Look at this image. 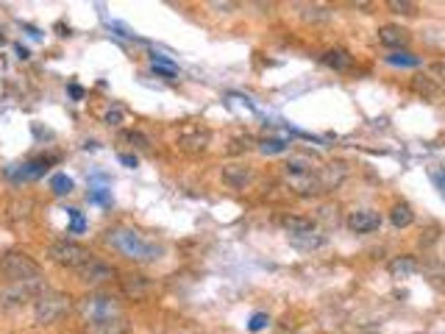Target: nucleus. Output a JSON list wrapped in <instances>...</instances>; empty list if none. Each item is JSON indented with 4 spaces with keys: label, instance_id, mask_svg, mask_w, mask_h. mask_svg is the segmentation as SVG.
<instances>
[{
    "label": "nucleus",
    "instance_id": "1",
    "mask_svg": "<svg viewBox=\"0 0 445 334\" xmlns=\"http://www.w3.org/2000/svg\"><path fill=\"white\" fill-rule=\"evenodd\" d=\"M106 245H112L117 254H123L131 262H156L164 254V245L159 239L136 232V229H128V226L109 229L106 232Z\"/></svg>",
    "mask_w": 445,
    "mask_h": 334
},
{
    "label": "nucleus",
    "instance_id": "2",
    "mask_svg": "<svg viewBox=\"0 0 445 334\" xmlns=\"http://www.w3.org/2000/svg\"><path fill=\"white\" fill-rule=\"evenodd\" d=\"M282 176H284V184L289 193L301 195V198H312V195H320V178L318 170L312 167V162L306 159H289L284 167H282Z\"/></svg>",
    "mask_w": 445,
    "mask_h": 334
},
{
    "label": "nucleus",
    "instance_id": "3",
    "mask_svg": "<svg viewBox=\"0 0 445 334\" xmlns=\"http://www.w3.org/2000/svg\"><path fill=\"white\" fill-rule=\"evenodd\" d=\"M75 312L81 315L84 323H95V320H112V318H123V303L112 293H90L84 298L75 301Z\"/></svg>",
    "mask_w": 445,
    "mask_h": 334
},
{
    "label": "nucleus",
    "instance_id": "4",
    "mask_svg": "<svg viewBox=\"0 0 445 334\" xmlns=\"http://www.w3.org/2000/svg\"><path fill=\"white\" fill-rule=\"evenodd\" d=\"M0 276L9 284H23V281H39L42 279V267L39 262L28 257L26 251H6L0 257Z\"/></svg>",
    "mask_w": 445,
    "mask_h": 334
},
{
    "label": "nucleus",
    "instance_id": "5",
    "mask_svg": "<svg viewBox=\"0 0 445 334\" xmlns=\"http://www.w3.org/2000/svg\"><path fill=\"white\" fill-rule=\"evenodd\" d=\"M70 309H73L70 296H64L59 290H42V293L33 298V323H36V326L59 323Z\"/></svg>",
    "mask_w": 445,
    "mask_h": 334
},
{
    "label": "nucleus",
    "instance_id": "6",
    "mask_svg": "<svg viewBox=\"0 0 445 334\" xmlns=\"http://www.w3.org/2000/svg\"><path fill=\"white\" fill-rule=\"evenodd\" d=\"M48 254H50V259H53L56 265L70 267V270H78V267L87 265L90 259H95V257L90 254V248H84L81 242H73V239H59V242H53Z\"/></svg>",
    "mask_w": 445,
    "mask_h": 334
},
{
    "label": "nucleus",
    "instance_id": "7",
    "mask_svg": "<svg viewBox=\"0 0 445 334\" xmlns=\"http://www.w3.org/2000/svg\"><path fill=\"white\" fill-rule=\"evenodd\" d=\"M42 293V279L39 281H23V284H3L0 287V309L11 312V309H20L26 306L28 301H33Z\"/></svg>",
    "mask_w": 445,
    "mask_h": 334
},
{
    "label": "nucleus",
    "instance_id": "8",
    "mask_svg": "<svg viewBox=\"0 0 445 334\" xmlns=\"http://www.w3.org/2000/svg\"><path fill=\"white\" fill-rule=\"evenodd\" d=\"M117 276H120L117 267L109 265V262H100V259H90L84 267H78V279H81V284H87V287L112 284V281H117Z\"/></svg>",
    "mask_w": 445,
    "mask_h": 334
},
{
    "label": "nucleus",
    "instance_id": "9",
    "mask_svg": "<svg viewBox=\"0 0 445 334\" xmlns=\"http://www.w3.org/2000/svg\"><path fill=\"white\" fill-rule=\"evenodd\" d=\"M209 142H212V131L200 123H187L178 131V148L184 153H203L209 148Z\"/></svg>",
    "mask_w": 445,
    "mask_h": 334
},
{
    "label": "nucleus",
    "instance_id": "10",
    "mask_svg": "<svg viewBox=\"0 0 445 334\" xmlns=\"http://www.w3.org/2000/svg\"><path fill=\"white\" fill-rule=\"evenodd\" d=\"M120 290H123V296L131 301H148L156 293V284H154V279H148V276L128 273V276H120Z\"/></svg>",
    "mask_w": 445,
    "mask_h": 334
},
{
    "label": "nucleus",
    "instance_id": "11",
    "mask_svg": "<svg viewBox=\"0 0 445 334\" xmlns=\"http://www.w3.org/2000/svg\"><path fill=\"white\" fill-rule=\"evenodd\" d=\"M345 226L353 234H373L382 229V215L376 209H353V212H348Z\"/></svg>",
    "mask_w": 445,
    "mask_h": 334
},
{
    "label": "nucleus",
    "instance_id": "12",
    "mask_svg": "<svg viewBox=\"0 0 445 334\" xmlns=\"http://www.w3.org/2000/svg\"><path fill=\"white\" fill-rule=\"evenodd\" d=\"M348 176V165L345 162H328L326 167H318V178H320V190L323 193H331L337 190Z\"/></svg>",
    "mask_w": 445,
    "mask_h": 334
},
{
    "label": "nucleus",
    "instance_id": "13",
    "mask_svg": "<svg viewBox=\"0 0 445 334\" xmlns=\"http://www.w3.org/2000/svg\"><path fill=\"white\" fill-rule=\"evenodd\" d=\"M222 181L234 190H245L251 181H254V167L242 165V162H234V165H222Z\"/></svg>",
    "mask_w": 445,
    "mask_h": 334
},
{
    "label": "nucleus",
    "instance_id": "14",
    "mask_svg": "<svg viewBox=\"0 0 445 334\" xmlns=\"http://www.w3.org/2000/svg\"><path fill=\"white\" fill-rule=\"evenodd\" d=\"M320 59H323V65L328 67V70H334V72H350L353 70V56H350L345 48H331Z\"/></svg>",
    "mask_w": 445,
    "mask_h": 334
},
{
    "label": "nucleus",
    "instance_id": "15",
    "mask_svg": "<svg viewBox=\"0 0 445 334\" xmlns=\"http://www.w3.org/2000/svg\"><path fill=\"white\" fill-rule=\"evenodd\" d=\"M84 334H128V318H112V320H95L84 323Z\"/></svg>",
    "mask_w": 445,
    "mask_h": 334
},
{
    "label": "nucleus",
    "instance_id": "16",
    "mask_svg": "<svg viewBox=\"0 0 445 334\" xmlns=\"http://www.w3.org/2000/svg\"><path fill=\"white\" fill-rule=\"evenodd\" d=\"M379 42H382L384 48L398 50V48L409 45V31L401 28V26H382V28H379Z\"/></svg>",
    "mask_w": 445,
    "mask_h": 334
},
{
    "label": "nucleus",
    "instance_id": "17",
    "mask_svg": "<svg viewBox=\"0 0 445 334\" xmlns=\"http://www.w3.org/2000/svg\"><path fill=\"white\" fill-rule=\"evenodd\" d=\"M417 267H420L417 265V259L409 257V254H404V257H392L390 265H387V270H390L392 279H409V276L417 273Z\"/></svg>",
    "mask_w": 445,
    "mask_h": 334
},
{
    "label": "nucleus",
    "instance_id": "18",
    "mask_svg": "<svg viewBox=\"0 0 445 334\" xmlns=\"http://www.w3.org/2000/svg\"><path fill=\"white\" fill-rule=\"evenodd\" d=\"M284 226L286 237H295V234H309V232H318V223L312 217H304V215H286L282 220Z\"/></svg>",
    "mask_w": 445,
    "mask_h": 334
},
{
    "label": "nucleus",
    "instance_id": "19",
    "mask_svg": "<svg viewBox=\"0 0 445 334\" xmlns=\"http://www.w3.org/2000/svg\"><path fill=\"white\" fill-rule=\"evenodd\" d=\"M390 223L395 226V229H409L414 223V212H412V206L409 203H395L392 209H390Z\"/></svg>",
    "mask_w": 445,
    "mask_h": 334
},
{
    "label": "nucleus",
    "instance_id": "20",
    "mask_svg": "<svg viewBox=\"0 0 445 334\" xmlns=\"http://www.w3.org/2000/svg\"><path fill=\"white\" fill-rule=\"evenodd\" d=\"M298 9H301V17H304L306 23H328V20H331L328 6H320V3H301Z\"/></svg>",
    "mask_w": 445,
    "mask_h": 334
},
{
    "label": "nucleus",
    "instance_id": "21",
    "mask_svg": "<svg viewBox=\"0 0 445 334\" xmlns=\"http://www.w3.org/2000/svg\"><path fill=\"white\" fill-rule=\"evenodd\" d=\"M289 242L295 245V248H304V251H315V248H323L326 245V234L320 232H309V234H295V237H289Z\"/></svg>",
    "mask_w": 445,
    "mask_h": 334
},
{
    "label": "nucleus",
    "instance_id": "22",
    "mask_svg": "<svg viewBox=\"0 0 445 334\" xmlns=\"http://www.w3.org/2000/svg\"><path fill=\"white\" fill-rule=\"evenodd\" d=\"M412 90L417 92V95H423V98H434V95L440 92V84L431 81V75H414Z\"/></svg>",
    "mask_w": 445,
    "mask_h": 334
},
{
    "label": "nucleus",
    "instance_id": "23",
    "mask_svg": "<svg viewBox=\"0 0 445 334\" xmlns=\"http://www.w3.org/2000/svg\"><path fill=\"white\" fill-rule=\"evenodd\" d=\"M384 62L392 67H420V56H412V53H401V50H392V53H387L384 56Z\"/></svg>",
    "mask_w": 445,
    "mask_h": 334
},
{
    "label": "nucleus",
    "instance_id": "24",
    "mask_svg": "<svg viewBox=\"0 0 445 334\" xmlns=\"http://www.w3.org/2000/svg\"><path fill=\"white\" fill-rule=\"evenodd\" d=\"M48 170V162L45 159H36V162H28V165H23L20 173H11L17 181H28V178H39L42 173Z\"/></svg>",
    "mask_w": 445,
    "mask_h": 334
},
{
    "label": "nucleus",
    "instance_id": "25",
    "mask_svg": "<svg viewBox=\"0 0 445 334\" xmlns=\"http://www.w3.org/2000/svg\"><path fill=\"white\" fill-rule=\"evenodd\" d=\"M50 190H53L56 195H70V193H73V178H67L64 173H56V176L50 178Z\"/></svg>",
    "mask_w": 445,
    "mask_h": 334
},
{
    "label": "nucleus",
    "instance_id": "26",
    "mask_svg": "<svg viewBox=\"0 0 445 334\" xmlns=\"http://www.w3.org/2000/svg\"><path fill=\"white\" fill-rule=\"evenodd\" d=\"M123 136H126V142H131V145H134V148H139V151H151V145H154L148 134L136 131V129H134V131H126Z\"/></svg>",
    "mask_w": 445,
    "mask_h": 334
},
{
    "label": "nucleus",
    "instance_id": "27",
    "mask_svg": "<svg viewBox=\"0 0 445 334\" xmlns=\"http://www.w3.org/2000/svg\"><path fill=\"white\" fill-rule=\"evenodd\" d=\"M286 148H289V145H286L284 139H276V136L259 142V151H262V153H284Z\"/></svg>",
    "mask_w": 445,
    "mask_h": 334
},
{
    "label": "nucleus",
    "instance_id": "28",
    "mask_svg": "<svg viewBox=\"0 0 445 334\" xmlns=\"http://www.w3.org/2000/svg\"><path fill=\"white\" fill-rule=\"evenodd\" d=\"M337 212H340L337 206H320L318 220H323L326 226H337V223H340V215H337ZM318 220H315V223H318Z\"/></svg>",
    "mask_w": 445,
    "mask_h": 334
},
{
    "label": "nucleus",
    "instance_id": "29",
    "mask_svg": "<svg viewBox=\"0 0 445 334\" xmlns=\"http://www.w3.org/2000/svg\"><path fill=\"white\" fill-rule=\"evenodd\" d=\"M387 6H390V11H395V14H407V17L417 14V6H414V3H407V0H390Z\"/></svg>",
    "mask_w": 445,
    "mask_h": 334
},
{
    "label": "nucleus",
    "instance_id": "30",
    "mask_svg": "<svg viewBox=\"0 0 445 334\" xmlns=\"http://www.w3.org/2000/svg\"><path fill=\"white\" fill-rule=\"evenodd\" d=\"M103 120H106V126H120V123L126 120V109H123V106H112V109L103 114Z\"/></svg>",
    "mask_w": 445,
    "mask_h": 334
},
{
    "label": "nucleus",
    "instance_id": "31",
    "mask_svg": "<svg viewBox=\"0 0 445 334\" xmlns=\"http://www.w3.org/2000/svg\"><path fill=\"white\" fill-rule=\"evenodd\" d=\"M267 323H270V318H267L264 312H256L254 318H251V323H248V329H251V332H262Z\"/></svg>",
    "mask_w": 445,
    "mask_h": 334
},
{
    "label": "nucleus",
    "instance_id": "32",
    "mask_svg": "<svg viewBox=\"0 0 445 334\" xmlns=\"http://www.w3.org/2000/svg\"><path fill=\"white\" fill-rule=\"evenodd\" d=\"M154 72H156V75H161V78H167V81H173V78H176V67L154 65Z\"/></svg>",
    "mask_w": 445,
    "mask_h": 334
},
{
    "label": "nucleus",
    "instance_id": "33",
    "mask_svg": "<svg viewBox=\"0 0 445 334\" xmlns=\"http://www.w3.org/2000/svg\"><path fill=\"white\" fill-rule=\"evenodd\" d=\"M120 162L128 167H136V156H131V153H120Z\"/></svg>",
    "mask_w": 445,
    "mask_h": 334
},
{
    "label": "nucleus",
    "instance_id": "34",
    "mask_svg": "<svg viewBox=\"0 0 445 334\" xmlns=\"http://www.w3.org/2000/svg\"><path fill=\"white\" fill-rule=\"evenodd\" d=\"M212 9H222V11H228V9H237V3H212Z\"/></svg>",
    "mask_w": 445,
    "mask_h": 334
},
{
    "label": "nucleus",
    "instance_id": "35",
    "mask_svg": "<svg viewBox=\"0 0 445 334\" xmlns=\"http://www.w3.org/2000/svg\"><path fill=\"white\" fill-rule=\"evenodd\" d=\"M431 178H434V184H437V190H443V178H440V170H431Z\"/></svg>",
    "mask_w": 445,
    "mask_h": 334
},
{
    "label": "nucleus",
    "instance_id": "36",
    "mask_svg": "<svg viewBox=\"0 0 445 334\" xmlns=\"http://www.w3.org/2000/svg\"><path fill=\"white\" fill-rule=\"evenodd\" d=\"M17 56H20V59H28V48H23V45H17Z\"/></svg>",
    "mask_w": 445,
    "mask_h": 334
},
{
    "label": "nucleus",
    "instance_id": "37",
    "mask_svg": "<svg viewBox=\"0 0 445 334\" xmlns=\"http://www.w3.org/2000/svg\"><path fill=\"white\" fill-rule=\"evenodd\" d=\"M3 42H6V36H3V31H0V45H3Z\"/></svg>",
    "mask_w": 445,
    "mask_h": 334
}]
</instances>
